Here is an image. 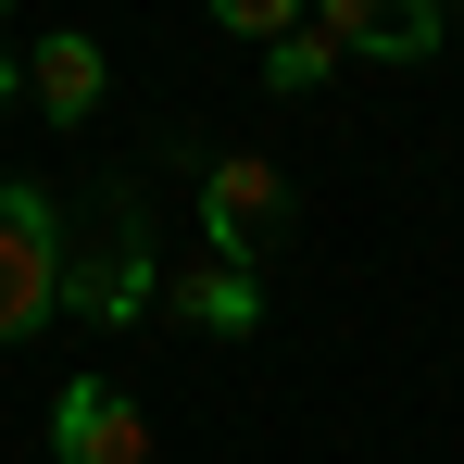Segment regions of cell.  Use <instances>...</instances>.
<instances>
[{
	"label": "cell",
	"instance_id": "6da1fadb",
	"mask_svg": "<svg viewBox=\"0 0 464 464\" xmlns=\"http://www.w3.org/2000/svg\"><path fill=\"white\" fill-rule=\"evenodd\" d=\"M101 214H88V251L63 264V314H88V326H139V314L176 289L151 251V201H139V176H113V188H88Z\"/></svg>",
	"mask_w": 464,
	"mask_h": 464
},
{
	"label": "cell",
	"instance_id": "7a4b0ae2",
	"mask_svg": "<svg viewBox=\"0 0 464 464\" xmlns=\"http://www.w3.org/2000/svg\"><path fill=\"white\" fill-rule=\"evenodd\" d=\"M63 188H38V176H13L0 188V352H25L51 314H63Z\"/></svg>",
	"mask_w": 464,
	"mask_h": 464
},
{
	"label": "cell",
	"instance_id": "3957f363",
	"mask_svg": "<svg viewBox=\"0 0 464 464\" xmlns=\"http://www.w3.org/2000/svg\"><path fill=\"white\" fill-rule=\"evenodd\" d=\"M289 214H302V201H289V176H276L264 151H214L201 163V227H214L227 264H251V238H276Z\"/></svg>",
	"mask_w": 464,
	"mask_h": 464
},
{
	"label": "cell",
	"instance_id": "277c9868",
	"mask_svg": "<svg viewBox=\"0 0 464 464\" xmlns=\"http://www.w3.org/2000/svg\"><path fill=\"white\" fill-rule=\"evenodd\" d=\"M51 464H151V414L113 377H76L51 401Z\"/></svg>",
	"mask_w": 464,
	"mask_h": 464
},
{
	"label": "cell",
	"instance_id": "5b68a950",
	"mask_svg": "<svg viewBox=\"0 0 464 464\" xmlns=\"http://www.w3.org/2000/svg\"><path fill=\"white\" fill-rule=\"evenodd\" d=\"M314 25H326L339 51H377V63L440 51V0H314Z\"/></svg>",
	"mask_w": 464,
	"mask_h": 464
},
{
	"label": "cell",
	"instance_id": "8992f818",
	"mask_svg": "<svg viewBox=\"0 0 464 464\" xmlns=\"http://www.w3.org/2000/svg\"><path fill=\"white\" fill-rule=\"evenodd\" d=\"M163 302H176V326H201V339H251V326H264V276L227 264V251H201Z\"/></svg>",
	"mask_w": 464,
	"mask_h": 464
},
{
	"label": "cell",
	"instance_id": "52a82bcc",
	"mask_svg": "<svg viewBox=\"0 0 464 464\" xmlns=\"http://www.w3.org/2000/svg\"><path fill=\"white\" fill-rule=\"evenodd\" d=\"M101 88H113L101 38H76V25H63V38H38V63H25V101H38L51 126H88V113H101Z\"/></svg>",
	"mask_w": 464,
	"mask_h": 464
},
{
	"label": "cell",
	"instance_id": "ba28073f",
	"mask_svg": "<svg viewBox=\"0 0 464 464\" xmlns=\"http://www.w3.org/2000/svg\"><path fill=\"white\" fill-rule=\"evenodd\" d=\"M264 76H276V101H302V88H326V76H339V38L302 13V38H276V51H264Z\"/></svg>",
	"mask_w": 464,
	"mask_h": 464
},
{
	"label": "cell",
	"instance_id": "9c48e42d",
	"mask_svg": "<svg viewBox=\"0 0 464 464\" xmlns=\"http://www.w3.org/2000/svg\"><path fill=\"white\" fill-rule=\"evenodd\" d=\"M214 25H227V38H251V51L302 38V13H289V0H214Z\"/></svg>",
	"mask_w": 464,
	"mask_h": 464
},
{
	"label": "cell",
	"instance_id": "30bf717a",
	"mask_svg": "<svg viewBox=\"0 0 464 464\" xmlns=\"http://www.w3.org/2000/svg\"><path fill=\"white\" fill-rule=\"evenodd\" d=\"M13 101H25V63H13V51H0V113H13Z\"/></svg>",
	"mask_w": 464,
	"mask_h": 464
}]
</instances>
